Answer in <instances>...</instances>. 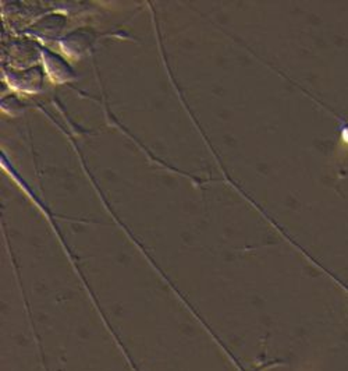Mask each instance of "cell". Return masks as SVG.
I'll return each instance as SVG.
<instances>
[{
  "mask_svg": "<svg viewBox=\"0 0 348 371\" xmlns=\"http://www.w3.org/2000/svg\"><path fill=\"white\" fill-rule=\"evenodd\" d=\"M340 137H342V141L348 145V122L342 127Z\"/></svg>",
  "mask_w": 348,
  "mask_h": 371,
  "instance_id": "6da1fadb",
  "label": "cell"
}]
</instances>
